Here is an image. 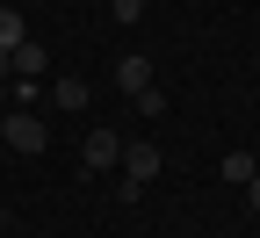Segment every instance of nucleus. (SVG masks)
Listing matches in <instances>:
<instances>
[{"instance_id": "nucleus-1", "label": "nucleus", "mask_w": 260, "mask_h": 238, "mask_svg": "<svg viewBox=\"0 0 260 238\" xmlns=\"http://www.w3.org/2000/svg\"><path fill=\"white\" fill-rule=\"evenodd\" d=\"M123 202H138L145 195V181H159V145H123Z\"/></svg>"}, {"instance_id": "nucleus-2", "label": "nucleus", "mask_w": 260, "mask_h": 238, "mask_svg": "<svg viewBox=\"0 0 260 238\" xmlns=\"http://www.w3.org/2000/svg\"><path fill=\"white\" fill-rule=\"evenodd\" d=\"M0 145H15L22 159H37V152L51 145V130H44L37 116H29V109H22V116H8V138H0Z\"/></svg>"}, {"instance_id": "nucleus-3", "label": "nucleus", "mask_w": 260, "mask_h": 238, "mask_svg": "<svg viewBox=\"0 0 260 238\" xmlns=\"http://www.w3.org/2000/svg\"><path fill=\"white\" fill-rule=\"evenodd\" d=\"M87 166H94V174H109V166H123V138H116L109 123H94V130H87Z\"/></svg>"}, {"instance_id": "nucleus-4", "label": "nucleus", "mask_w": 260, "mask_h": 238, "mask_svg": "<svg viewBox=\"0 0 260 238\" xmlns=\"http://www.w3.org/2000/svg\"><path fill=\"white\" fill-rule=\"evenodd\" d=\"M116 87H123L130 101H138V94L152 87V58H138V51H130V58H116Z\"/></svg>"}, {"instance_id": "nucleus-5", "label": "nucleus", "mask_w": 260, "mask_h": 238, "mask_svg": "<svg viewBox=\"0 0 260 238\" xmlns=\"http://www.w3.org/2000/svg\"><path fill=\"white\" fill-rule=\"evenodd\" d=\"M44 65H51V51H44L37 37H29V44L15 51V73H22V80H37V73H44Z\"/></svg>"}, {"instance_id": "nucleus-6", "label": "nucleus", "mask_w": 260, "mask_h": 238, "mask_svg": "<svg viewBox=\"0 0 260 238\" xmlns=\"http://www.w3.org/2000/svg\"><path fill=\"white\" fill-rule=\"evenodd\" d=\"M22 44H29V29H22V15H15V8H0V51L15 58Z\"/></svg>"}, {"instance_id": "nucleus-7", "label": "nucleus", "mask_w": 260, "mask_h": 238, "mask_svg": "<svg viewBox=\"0 0 260 238\" xmlns=\"http://www.w3.org/2000/svg\"><path fill=\"white\" fill-rule=\"evenodd\" d=\"M51 94H58V109H87V101H94V87H87L80 73H73V80H58Z\"/></svg>"}, {"instance_id": "nucleus-8", "label": "nucleus", "mask_w": 260, "mask_h": 238, "mask_svg": "<svg viewBox=\"0 0 260 238\" xmlns=\"http://www.w3.org/2000/svg\"><path fill=\"white\" fill-rule=\"evenodd\" d=\"M253 174H260V159H253V152H224V181H239V188H246Z\"/></svg>"}, {"instance_id": "nucleus-9", "label": "nucleus", "mask_w": 260, "mask_h": 238, "mask_svg": "<svg viewBox=\"0 0 260 238\" xmlns=\"http://www.w3.org/2000/svg\"><path fill=\"white\" fill-rule=\"evenodd\" d=\"M109 15H116V22H138V15H145V0H109Z\"/></svg>"}, {"instance_id": "nucleus-10", "label": "nucleus", "mask_w": 260, "mask_h": 238, "mask_svg": "<svg viewBox=\"0 0 260 238\" xmlns=\"http://www.w3.org/2000/svg\"><path fill=\"white\" fill-rule=\"evenodd\" d=\"M246 210H253V217H260V174H253V181H246Z\"/></svg>"}, {"instance_id": "nucleus-11", "label": "nucleus", "mask_w": 260, "mask_h": 238, "mask_svg": "<svg viewBox=\"0 0 260 238\" xmlns=\"http://www.w3.org/2000/svg\"><path fill=\"white\" fill-rule=\"evenodd\" d=\"M145 8H152V0H145Z\"/></svg>"}]
</instances>
